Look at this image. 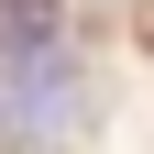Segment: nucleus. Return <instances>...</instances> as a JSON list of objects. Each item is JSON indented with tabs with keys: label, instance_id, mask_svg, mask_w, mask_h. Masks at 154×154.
Here are the masks:
<instances>
[{
	"label": "nucleus",
	"instance_id": "obj_1",
	"mask_svg": "<svg viewBox=\"0 0 154 154\" xmlns=\"http://www.w3.org/2000/svg\"><path fill=\"white\" fill-rule=\"evenodd\" d=\"M0 11H11V44H44V33H55V11H66V0H0Z\"/></svg>",
	"mask_w": 154,
	"mask_h": 154
}]
</instances>
